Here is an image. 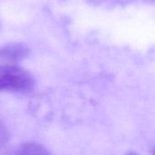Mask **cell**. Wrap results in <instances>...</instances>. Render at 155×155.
<instances>
[{"label":"cell","instance_id":"4","mask_svg":"<svg viewBox=\"0 0 155 155\" xmlns=\"http://www.w3.org/2000/svg\"><path fill=\"white\" fill-rule=\"evenodd\" d=\"M127 155H139L138 153H136V152H133V151H131V152H129Z\"/></svg>","mask_w":155,"mask_h":155},{"label":"cell","instance_id":"2","mask_svg":"<svg viewBox=\"0 0 155 155\" xmlns=\"http://www.w3.org/2000/svg\"><path fill=\"white\" fill-rule=\"evenodd\" d=\"M16 155H51V153L39 143L28 142L19 147Z\"/></svg>","mask_w":155,"mask_h":155},{"label":"cell","instance_id":"1","mask_svg":"<svg viewBox=\"0 0 155 155\" xmlns=\"http://www.w3.org/2000/svg\"><path fill=\"white\" fill-rule=\"evenodd\" d=\"M34 86L32 76L22 68L12 65H0V91H30Z\"/></svg>","mask_w":155,"mask_h":155},{"label":"cell","instance_id":"5","mask_svg":"<svg viewBox=\"0 0 155 155\" xmlns=\"http://www.w3.org/2000/svg\"><path fill=\"white\" fill-rule=\"evenodd\" d=\"M154 155H155V149H154Z\"/></svg>","mask_w":155,"mask_h":155},{"label":"cell","instance_id":"3","mask_svg":"<svg viewBox=\"0 0 155 155\" xmlns=\"http://www.w3.org/2000/svg\"><path fill=\"white\" fill-rule=\"evenodd\" d=\"M1 53L9 58H20L27 54V48L20 45H12L5 48Z\"/></svg>","mask_w":155,"mask_h":155}]
</instances>
